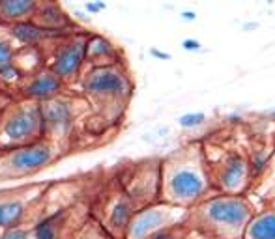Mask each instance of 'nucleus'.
Here are the masks:
<instances>
[{"mask_svg": "<svg viewBox=\"0 0 275 239\" xmlns=\"http://www.w3.org/2000/svg\"><path fill=\"white\" fill-rule=\"evenodd\" d=\"M206 122H208V116L204 112H187V114H182L178 118V125L185 131L199 129V127L206 125Z\"/></svg>", "mask_w": 275, "mask_h": 239, "instance_id": "nucleus-22", "label": "nucleus"}, {"mask_svg": "<svg viewBox=\"0 0 275 239\" xmlns=\"http://www.w3.org/2000/svg\"><path fill=\"white\" fill-rule=\"evenodd\" d=\"M34 22H38L39 27L54 34H66L70 28H73V21L71 17L64 11V8L56 2V0H44L39 4L36 17L32 19Z\"/></svg>", "mask_w": 275, "mask_h": 239, "instance_id": "nucleus-16", "label": "nucleus"}, {"mask_svg": "<svg viewBox=\"0 0 275 239\" xmlns=\"http://www.w3.org/2000/svg\"><path fill=\"white\" fill-rule=\"evenodd\" d=\"M183 239H208L206 235H202L200 232H197V230H193V228H189V232L185 234V237Z\"/></svg>", "mask_w": 275, "mask_h": 239, "instance_id": "nucleus-29", "label": "nucleus"}, {"mask_svg": "<svg viewBox=\"0 0 275 239\" xmlns=\"http://www.w3.org/2000/svg\"><path fill=\"white\" fill-rule=\"evenodd\" d=\"M150 56L156 60H171L173 56H171V53H165V51L157 49V47H150Z\"/></svg>", "mask_w": 275, "mask_h": 239, "instance_id": "nucleus-27", "label": "nucleus"}, {"mask_svg": "<svg viewBox=\"0 0 275 239\" xmlns=\"http://www.w3.org/2000/svg\"><path fill=\"white\" fill-rule=\"evenodd\" d=\"M211 185L216 193L221 195H245L251 185V169L249 159L242 153L232 152L223 157L217 164V170H210Z\"/></svg>", "mask_w": 275, "mask_h": 239, "instance_id": "nucleus-12", "label": "nucleus"}, {"mask_svg": "<svg viewBox=\"0 0 275 239\" xmlns=\"http://www.w3.org/2000/svg\"><path fill=\"white\" fill-rule=\"evenodd\" d=\"M271 155H273V152L271 150H264V148H260V150L251 153V157H249V169H251L253 178H259V176H262L268 170V166L271 163Z\"/></svg>", "mask_w": 275, "mask_h": 239, "instance_id": "nucleus-21", "label": "nucleus"}, {"mask_svg": "<svg viewBox=\"0 0 275 239\" xmlns=\"http://www.w3.org/2000/svg\"><path fill=\"white\" fill-rule=\"evenodd\" d=\"M49 183L19 185L0 190V232L19 224H34Z\"/></svg>", "mask_w": 275, "mask_h": 239, "instance_id": "nucleus-8", "label": "nucleus"}, {"mask_svg": "<svg viewBox=\"0 0 275 239\" xmlns=\"http://www.w3.org/2000/svg\"><path fill=\"white\" fill-rule=\"evenodd\" d=\"M66 88H68L66 82L60 81L49 67H44V69L36 71L34 75L23 79V82L19 84V93H21L19 99H27V101L41 105L66 93Z\"/></svg>", "mask_w": 275, "mask_h": 239, "instance_id": "nucleus-13", "label": "nucleus"}, {"mask_svg": "<svg viewBox=\"0 0 275 239\" xmlns=\"http://www.w3.org/2000/svg\"><path fill=\"white\" fill-rule=\"evenodd\" d=\"M21 82L23 75L15 64V45L11 43L8 34H0V86L19 88Z\"/></svg>", "mask_w": 275, "mask_h": 239, "instance_id": "nucleus-17", "label": "nucleus"}, {"mask_svg": "<svg viewBox=\"0 0 275 239\" xmlns=\"http://www.w3.org/2000/svg\"><path fill=\"white\" fill-rule=\"evenodd\" d=\"M259 27H260L259 22H243L242 30H245V32H253V30H257Z\"/></svg>", "mask_w": 275, "mask_h": 239, "instance_id": "nucleus-30", "label": "nucleus"}, {"mask_svg": "<svg viewBox=\"0 0 275 239\" xmlns=\"http://www.w3.org/2000/svg\"><path fill=\"white\" fill-rule=\"evenodd\" d=\"M255 215L245 195H216L189 209L187 226L208 239H242L245 226Z\"/></svg>", "mask_w": 275, "mask_h": 239, "instance_id": "nucleus-3", "label": "nucleus"}, {"mask_svg": "<svg viewBox=\"0 0 275 239\" xmlns=\"http://www.w3.org/2000/svg\"><path fill=\"white\" fill-rule=\"evenodd\" d=\"M68 239H114L107 230H103L92 217H88L81 226H77Z\"/></svg>", "mask_w": 275, "mask_h": 239, "instance_id": "nucleus-20", "label": "nucleus"}, {"mask_svg": "<svg viewBox=\"0 0 275 239\" xmlns=\"http://www.w3.org/2000/svg\"><path fill=\"white\" fill-rule=\"evenodd\" d=\"M103 10H107V4L103 0H88L87 4H84V13L87 15H97Z\"/></svg>", "mask_w": 275, "mask_h": 239, "instance_id": "nucleus-25", "label": "nucleus"}, {"mask_svg": "<svg viewBox=\"0 0 275 239\" xmlns=\"http://www.w3.org/2000/svg\"><path fill=\"white\" fill-rule=\"evenodd\" d=\"M187 219L189 209L171 206L165 202H156V204L140 207L133 213L124 239H146L163 228L185 224Z\"/></svg>", "mask_w": 275, "mask_h": 239, "instance_id": "nucleus-11", "label": "nucleus"}, {"mask_svg": "<svg viewBox=\"0 0 275 239\" xmlns=\"http://www.w3.org/2000/svg\"><path fill=\"white\" fill-rule=\"evenodd\" d=\"M44 0H0V25L32 21Z\"/></svg>", "mask_w": 275, "mask_h": 239, "instance_id": "nucleus-18", "label": "nucleus"}, {"mask_svg": "<svg viewBox=\"0 0 275 239\" xmlns=\"http://www.w3.org/2000/svg\"><path fill=\"white\" fill-rule=\"evenodd\" d=\"M88 32H73L66 34L53 45V51L49 58H45V67L53 71L60 81L66 82V86L81 79L87 67V45Z\"/></svg>", "mask_w": 275, "mask_h": 239, "instance_id": "nucleus-9", "label": "nucleus"}, {"mask_svg": "<svg viewBox=\"0 0 275 239\" xmlns=\"http://www.w3.org/2000/svg\"><path fill=\"white\" fill-rule=\"evenodd\" d=\"M79 84L90 112H96V119H101L103 127L122 119L135 90V82L125 64L87 67Z\"/></svg>", "mask_w": 275, "mask_h": 239, "instance_id": "nucleus-2", "label": "nucleus"}, {"mask_svg": "<svg viewBox=\"0 0 275 239\" xmlns=\"http://www.w3.org/2000/svg\"><path fill=\"white\" fill-rule=\"evenodd\" d=\"M180 47H182L185 53H200V51H202V43L195 38H185Z\"/></svg>", "mask_w": 275, "mask_h": 239, "instance_id": "nucleus-26", "label": "nucleus"}, {"mask_svg": "<svg viewBox=\"0 0 275 239\" xmlns=\"http://www.w3.org/2000/svg\"><path fill=\"white\" fill-rule=\"evenodd\" d=\"M0 239H32V224H19L13 228L2 230Z\"/></svg>", "mask_w": 275, "mask_h": 239, "instance_id": "nucleus-24", "label": "nucleus"}, {"mask_svg": "<svg viewBox=\"0 0 275 239\" xmlns=\"http://www.w3.org/2000/svg\"><path fill=\"white\" fill-rule=\"evenodd\" d=\"M88 109L90 107L84 99L70 95V93H62L47 103H41L45 138L54 142L66 152L75 138L81 122H88Z\"/></svg>", "mask_w": 275, "mask_h": 239, "instance_id": "nucleus-5", "label": "nucleus"}, {"mask_svg": "<svg viewBox=\"0 0 275 239\" xmlns=\"http://www.w3.org/2000/svg\"><path fill=\"white\" fill-rule=\"evenodd\" d=\"M211 195H216V189L200 146L191 144L161 159L159 202L191 209Z\"/></svg>", "mask_w": 275, "mask_h": 239, "instance_id": "nucleus-1", "label": "nucleus"}, {"mask_svg": "<svg viewBox=\"0 0 275 239\" xmlns=\"http://www.w3.org/2000/svg\"><path fill=\"white\" fill-rule=\"evenodd\" d=\"M180 19H182L183 22H193V21H197V13H195L193 10H183L182 13H180Z\"/></svg>", "mask_w": 275, "mask_h": 239, "instance_id": "nucleus-28", "label": "nucleus"}, {"mask_svg": "<svg viewBox=\"0 0 275 239\" xmlns=\"http://www.w3.org/2000/svg\"><path fill=\"white\" fill-rule=\"evenodd\" d=\"M84 55H87V67L96 65H111V64H125L124 53L118 49L114 41L97 32L87 34V45H84Z\"/></svg>", "mask_w": 275, "mask_h": 239, "instance_id": "nucleus-15", "label": "nucleus"}, {"mask_svg": "<svg viewBox=\"0 0 275 239\" xmlns=\"http://www.w3.org/2000/svg\"><path fill=\"white\" fill-rule=\"evenodd\" d=\"M187 232H189L187 223L176 224V226H168V228L159 230V232L152 234L150 237H146V239H183Z\"/></svg>", "mask_w": 275, "mask_h": 239, "instance_id": "nucleus-23", "label": "nucleus"}, {"mask_svg": "<svg viewBox=\"0 0 275 239\" xmlns=\"http://www.w3.org/2000/svg\"><path fill=\"white\" fill-rule=\"evenodd\" d=\"M116 183L137 209L156 204L159 202V193H161V161L154 159V161L131 164L116 179Z\"/></svg>", "mask_w": 275, "mask_h": 239, "instance_id": "nucleus-10", "label": "nucleus"}, {"mask_svg": "<svg viewBox=\"0 0 275 239\" xmlns=\"http://www.w3.org/2000/svg\"><path fill=\"white\" fill-rule=\"evenodd\" d=\"M135 211L137 207L116 181L111 189L96 195V198L90 202V217L114 239H124Z\"/></svg>", "mask_w": 275, "mask_h": 239, "instance_id": "nucleus-7", "label": "nucleus"}, {"mask_svg": "<svg viewBox=\"0 0 275 239\" xmlns=\"http://www.w3.org/2000/svg\"><path fill=\"white\" fill-rule=\"evenodd\" d=\"M242 239H275V207L255 211Z\"/></svg>", "mask_w": 275, "mask_h": 239, "instance_id": "nucleus-19", "label": "nucleus"}, {"mask_svg": "<svg viewBox=\"0 0 275 239\" xmlns=\"http://www.w3.org/2000/svg\"><path fill=\"white\" fill-rule=\"evenodd\" d=\"M62 155L64 150L47 138L0 152V181L32 178L56 163Z\"/></svg>", "mask_w": 275, "mask_h": 239, "instance_id": "nucleus-6", "label": "nucleus"}, {"mask_svg": "<svg viewBox=\"0 0 275 239\" xmlns=\"http://www.w3.org/2000/svg\"><path fill=\"white\" fill-rule=\"evenodd\" d=\"M6 34H8V38L11 39V43L15 45L17 49H44V45H47V41H51L53 38L66 36V34L49 32V30L41 28L38 22L34 21H23L10 25Z\"/></svg>", "mask_w": 275, "mask_h": 239, "instance_id": "nucleus-14", "label": "nucleus"}, {"mask_svg": "<svg viewBox=\"0 0 275 239\" xmlns=\"http://www.w3.org/2000/svg\"><path fill=\"white\" fill-rule=\"evenodd\" d=\"M8 103H10V101H4V99H2V95H0V112L4 110V107H6Z\"/></svg>", "mask_w": 275, "mask_h": 239, "instance_id": "nucleus-31", "label": "nucleus"}, {"mask_svg": "<svg viewBox=\"0 0 275 239\" xmlns=\"http://www.w3.org/2000/svg\"><path fill=\"white\" fill-rule=\"evenodd\" d=\"M45 138L41 105L17 99L0 112V152L27 146Z\"/></svg>", "mask_w": 275, "mask_h": 239, "instance_id": "nucleus-4", "label": "nucleus"}, {"mask_svg": "<svg viewBox=\"0 0 275 239\" xmlns=\"http://www.w3.org/2000/svg\"><path fill=\"white\" fill-rule=\"evenodd\" d=\"M268 116H270L271 119H275V109H271L270 112H268Z\"/></svg>", "mask_w": 275, "mask_h": 239, "instance_id": "nucleus-32", "label": "nucleus"}]
</instances>
